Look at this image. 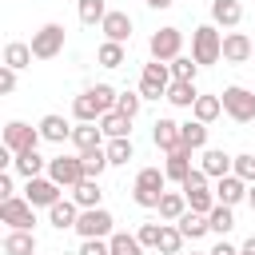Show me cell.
Returning <instances> with one entry per match:
<instances>
[{
    "mask_svg": "<svg viewBox=\"0 0 255 255\" xmlns=\"http://www.w3.org/2000/svg\"><path fill=\"white\" fill-rule=\"evenodd\" d=\"M40 139H44L40 128H28V124H20V120H12V124L4 128V147H8L12 155H20V151H36Z\"/></svg>",
    "mask_w": 255,
    "mask_h": 255,
    "instance_id": "7c38bea8",
    "label": "cell"
},
{
    "mask_svg": "<svg viewBox=\"0 0 255 255\" xmlns=\"http://www.w3.org/2000/svg\"><path fill=\"white\" fill-rule=\"evenodd\" d=\"M48 179H56L60 187L76 191L84 183V159L80 155H56V159H48Z\"/></svg>",
    "mask_w": 255,
    "mask_h": 255,
    "instance_id": "52a82bcc",
    "label": "cell"
},
{
    "mask_svg": "<svg viewBox=\"0 0 255 255\" xmlns=\"http://www.w3.org/2000/svg\"><path fill=\"white\" fill-rule=\"evenodd\" d=\"M191 112H195V120H199V124H211V120H219V112H223V100H219V96H199Z\"/></svg>",
    "mask_w": 255,
    "mask_h": 255,
    "instance_id": "836d02e7",
    "label": "cell"
},
{
    "mask_svg": "<svg viewBox=\"0 0 255 255\" xmlns=\"http://www.w3.org/2000/svg\"><path fill=\"white\" fill-rule=\"evenodd\" d=\"M207 255H239V247H231L227 239H219V243H215V247H211Z\"/></svg>",
    "mask_w": 255,
    "mask_h": 255,
    "instance_id": "c3c4849f",
    "label": "cell"
},
{
    "mask_svg": "<svg viewBox=\"0 0 255 255\" xmlns=\"http://www.w3.org/2000/svg\"><path fill=\"white\" fill-rule=\"evenodd\" d=\"M4 255H36V235L32 231H8L4 235Z\"/></svg>",
    "mask_w": 255,
    "mask_h": 255,
    "instance_id": "484cf974",
    "label": "cell"
},
{
    "mask_svg": "<svg viewBox=\"0 0 255 255\" xmlns=\"http://www.w3.org/2000/svg\"><path fill=\"white\" fill-rule=\"evenodd\" d=\"M167 104H175V108H195V100H199V92H195V84H179V80H171V88H167V96H163Z\"/></svg>",
    "mask_w": 255,
    "mask_h": 255,
    "instance_id": "f546056e",
    "label": "cell"
},
{
    "mask_svg": "<svg viewBox=\"0 0 255 255\" xmlns=\"http://www.w3.org/2000/svg\"><path fill=\"white\" fill-rule=\"evenodd\" d=\"M151 60H159V64H171L179 52H183V32L179 28H159L155 36H151Z\"/></svg>",
    "mask_w": 255,
    "mask_h": 255,
    "instance_id": "8fae6325",
    "label": "cell"
},
{
    "mask_svg": "<svg viewBox=\"0 0 255 255\" xmlns=\"http://www.w3.org/2000/svg\"><path fill=\"white\" fill-rule=\"evenodd\" d=\"M247 203H251V211H255V183H251V191H247Z\"/></svg>",
    "mask_w": 255,
    "mask_h": 255,
    "instance_id": "816d5d0a",
    "label": "cell"
},
{
    "mask_svg": "<svg viewBox=\"0 0 255 255\" xmlns=\"http://www.w3.org/2000/svg\"><path fill=\"white\" fill-rule=\"evenodd\" d=\"M163 191H167V175H163V167H143V171L135 175L131 199H135L139 207H159Z\"/></svg>",
    "mask_w": 255,
    "mask_h": 255,
    "instance_id": "3957f363",
    "label": "cell"
},
{
    "mask_svg": "<svg viewBox=\"0 0 255 255\" xmlns=\"http://www.w3.org/2000/svg\"><path fill=\"white\" fill-rule=\"evenodd\" d=\"M12 167H16V171H20V175H24V179H36V175H40V171H48V159H44V155H40V151H20V155H16V163H12Z\"/></svg>",
    "mask_w": 255,
    "mask_h": 255,
    "instance_id": "4316f807",
    "label": "cell"
},
{
    "mask_svg": "<svg viewBox=\"0 0 255 255\" xmlns=\"http://www.w3.org/2000/svg\"><path fill=\"white\" fill-rule=\"evenodd\" d=\"M108 163L112 167H124L128 159H135V147H131V139H108Z\"/></svg>",
    "mask_w": 255,
    "mask_h": 255,
    "instance_id": "e575fe53",
    "label": "cell"
},
{
    "mask_svg": "<svg viewBox=\"0 0 255 255\" xmlns=\"http://www.w3.org/2000/svg\"><path fill=\"white\" fill-rule=\"evenodd\" d=\"M151 143H155L163 155L179 151V147H183V124H175V120H155V124H151Z\"/></svg>",
    "mask_w": 255,
    "mask_h": 255,
    "instance_id": "4fadbf2b",
    "label": "cell"
},
{
    "mask_svg": "<svg viewBox=\"0 0 255 255\" xmlns=\"http://www.w3.org/2000/svg\"><path fill=\"white\" fill-rule=\"evenodd\" d=\"M159 251H163V255H179V251H183V231L171 227V223H163V231H159Z\"/></svg>",
    "mask_w": 255,
    "mask_h": 255,
    "instance_id": "60d3db41",
    "label": "cell"
},
{
    "mask_svg": "<svg viewBox=\"0 0 255 255\" xmlns=\"http://www.w3.org/2000/svg\"><path fill=\"white\" fill-rule=\"evenodd\" d=\"M211 20L223 28H235L243 20V4L239 0H211Z\"/></svg>",
    "mask_w": 255,
    "mask_h": 255,
    "instance_id": "603a6c76",
    "label": "cell"
},
{
    "mask_svg": "<svg viewBox=\"0 0 255 255\" xmlns=\"http://www.w3.org/2000/svg\"><path fill=\"white\" fill-rule=\"evenodd\" d=\"M239 255H255V235H247V243L239 247Z\"/></svg>",
    "mask_w": 255,
    "mask_h": 255,
    "instance_id": "681fc988",
    "label": "cell"
},
{
    "mask_svg": "<svg viewBox=\"0 0 255 255\" xmlns=\"http://www.w3.org/2000/svg\"><path fill=\"white\" fill-rule=\"evenodd\" d=\"M255 56V40L243 36V32H227L223 36V60L227 64H247Z\"/></svg>",
    "mask_w": 255,
    "mask_h": 255,
    "instance_id": "2e32d148",
    "label": "cell"
},
{
    "mask_svg": "<svg viewBox=\"0 0 255 255\" xmlns=\"http://www.w3.org/2000/svg\"><path fill=\"white\" fill-rule=\"evenodd\" d=\"M72 143L80 147V155L96 151V147H104V128L100 124H80V128H72Z\"/></svg>",
    "mask_w": 255,
    "mask_h": 255,
    "instance_id": "ffe728a7",
    "label": "cell"
},
{
    "mask_svg": "<svg viewBox=\"0 0 255 255\" xmlns=\"http://www.w3.org/2000/svg\"><path fill=\"white\" fill-rule=\"evenodd\" d=\"M64 52V24H44L40 32H32V56L36 60H52Z\"/></svg>",
    "mask_w": 255,
    "mask_h": 255,
    "instance_id": "30bf717a",
    "label": "cell"
},
{
    "mask_svg": "<svg viewBox=\"0 0 255 255\" xmlns=\"http://www.w3.org/2000/svg\"><path fill=\"white\" fill-rule=\"evenodd\" d=\"M183 147H187V151H203V147H207V124L187 120V124H183Z\"/></svg>",
    "mask_w": 255,
    "mask_h": 255,
    "instance_id": "1f68e13d",
    "label": "cell"
},
{
    "mask_svg": "<svg viewBox=\"0 0 255 255\" xmlns=\"http://www.w3.org/2000/svg\"><path fill=\"white\" fill-rule=\"evenodd\" d=\"M167 88H171V68H167V64H159V60L143 64L139 96H143V100H159V96H167Z\"/></svg>",
    "mask_w": 255,
    "mask_h": 255,
    "instance_id": "9c48e42d",
    "label": "cell"
},
{
    "mask_svg": "<svg viewBox=\"0 0 255 255\" xmlns=\"http://www.w3.org/2000/svg\"><path fill=\"white\" fill-rule=\"evenodd\" d=\"M12 195H16V183L8 171H0V199H12Z\"/></svg>",
    "mask_w": 255,
    "mask_h": 255,
    "instance_id": "7dc6e473",
    "label": "cell"
},
{
    "mask_svg": "<svg viewBox=\"0 0 255 255\" xmlns=\"http://www.w3.org/2000/svg\"><path fill=\"white\" fill-rule=\"evenodd\" d=\"M24 199H28L32 207H52V203H60V183L48 179V175H36V179H28V187H24Z\"/></svg>",
    "mask_w": 255,
    "mask_h": 255,
    "instance_id": "5bb4252c",
    "label": "cell"
},
{
    "mask_svg": "<svg viewBox=\"0 0 255 255\" xmlns=\"http://www.w3.org/2000/svg\"><path fill=\"white\" fill-rule=\"evenodd\" d=\"M72 199L80 203V211H88V207H100V199H104V191H100V179H84V183L72 191Z\"/></svg>",
    "mask_w": 255,
    "mask_h": 255,
    "instance_id": "4dcf8cb0",
    "label": "cell"
},
{
    "mask_svg": "<svg viewBox=\"0 0 255 255\" xmlns=\"http://www.w3.org/2000/svg\"><path fill=\"white\" fill-rule=\"evenodd\" d=\"M116 100H120V92L112 84H96V88H88L72 100V116L80 124H100L108 112H116Z\"/></svg>",
    "mask_w": 255,
    "mask_h": 255,
    "instance_id": "6da1fadb",
    "label": "cell"
},
{
    "mask_svg": "<svg viewBox=\"0 0 255 255\" xmlns=\"http://www.w3.org/2000/svg\"><path fill=\"white\" fill-rule=\"evenodd\" d=\"M0 223H8V231H32V223H36V207H32L28 199H20V195L0 199Z\"/></svg>",
    "mask_w": 255,
    "mask_h": 255,
    "instance_id": "ba28073f",
    "label": "cell"
},
{
    "mask_svg": "<svg viewBox=\"0 0 255 255\" xmlns=\"http://www.w3.org/2000/svg\"><path fill=\"white\" fill-rule=\"evenodd\" d=\"M80 159H84V179H100V175H104V167H112L104 147H96V151H84Z\"/></svg>",
    "mask_w": 255,
    "mask_h": 255,
    "instance_id": "d590c367",
    "label": "cell"
},
{
    "mask_svg": "<svg viewBox=\"0 0 255 255\" xmlns=\"http://www.w3.org/2000/svg\"><path fill=\"white\" fill-rule=\"evenodd\" d=\"M191 60L195 64H219L223 60V32L215 24H199L191 32Z\"/></svg>",
    "mask_w": 255,
    "mask_h": 255,
    "instance_id": "7a4b0ae2",
    "label": "cell"
},
{
    "mask_svg": "<svg viewBox=\"0 0 255 255\" xmlns=\"http://www.w3.org/2000/svg\"><path fill=\"white\" fill-rule=\"evenodd\" d=\"M100 128H104L108 139H131V120H128L124 112H108V116L100 120Z\"/></svg>",
    "mask_w": 255,
    "mask_h": 255,
    "instance_id": "d4e9b609",
    "label": "cell"
},
{
    "mask_svg": "<svg viewBox=\"0 0 255 255\" xmlns=\"http://www.w3.org/2000/svg\"><path fill=\"white\" fill-rule=\"evenodd\" d=\"M167 68H171V80H179V84H195V72H199V64H195L191 56H175Z\"/></svg>",
    "mask_w": 255,
    "mask_h": 255,
    "instance_id": "74e56055",
    "label": "cell"
},
{
    "mask_svg": "<svg viewBox=\"0 0 255 255\" xmlns=\"http://www.w3.org/2000/svg\"><path fill=\"white\" fill-rule=\"evenodd\" d=\"M32 60H36V56H32V44H20V40H12V44L4 48V68H16V72H20V68H28Z\"/></svg>",
    "mask_w": 255,
    "mask_h": 255,
    "instance_id": "f1b7e54d",
    "label": "cell"
},
{
    "mask_svg": "<svg viewBox=\"0 0 255 255\" xmlns=\"http://www.w3.org/2000/svg\"><path fill=\"white\" fill-rule=\"evenodd\" d=\"M191 255H207V251H191Z\"/></svg>",
    "mask_w": 255,
    "mask_h": 255,
    "instance_id": "f5cc1de1",
    "label": "cell"
},
{
    "mask_svg": "<svg viewBox=\"0 0 255 255\" xmlns=\"http://www.w3.org/2000/svg\"><path fill=\"white\" fill-rule=\"evenodd\" d=\"M40 135H44L48 143H64V139H72V128H68V120H64V116H56V112H52V116H44V120H40Z\"/></svg>",
    "mask_w": 255,
    "mask_h": 255,
    "instance_id": "cb8c5ba5",
    "label": "cell"
},
{
    "mask_svg": "<svg viewBox=\"0 0 255 255\" xmlns=\"http://www.w3.org/2000/svg\"><path fill=\"white\" fill-rule=\"evenodd\" d=\"M48 223L56 227V231H76V223H80V203L76 199H60V203H52L48 207Z\"/></svg>",
    "mask_w": 255,
    "mask_h": 255,
    "instance_id": "ac0fdd59",
    "label": "cell"
},
{
    "mask_svg": "<svg viewBox=\"0 0 255 255\" xmlns=\"http://www.w3.org/2000/svg\"><path fill=\"white\" fill-rule=\"evenodd\" d=\"M231 167H235V155H227L223 147H203L199 171H203L207 179H223V175H231Z\"/></svg>",
    "mask_w": 255,
    "mask_h": 255,
    "instance_id": "9a60e30c",
    "label": "cell"
},
{
    "mask_svg": "<svg viewBox=\"0 0 255 255\" xmlns=\"http://www.w3.org/2000/svg\"><path fill=\"white\" fill-rule=\"evenodd\" d=\"M179 191L187 195V207H191L195 215H211V207L219 203V199H215V191L207 187V175H203L199 167H195V171H191V175L179 183Z\"/></svg>",
    "mask_w": 255,
    "mask_h": 255,
    "instance_id": "277c9868",
    "label": "cell"
},
{
    "mask_svg": "<svg viewBox=\"0 0 255 255\" xmlns=\"http://www.w3.org/2000/svg\"><path fill=\"white\" fill-rule=\"evenodd\" d=\"M139 108H143V96H139V92H120L116 112H124L128 120H135V116H139Z\"/></svg>",
    "mask_w": 255,
    "mask_h": 255,
    "instance_id": "b9f144b4",
    "label": "cell"
},
{
    "mask_svg": "<svg viewBox=\"0 0 255 255\" xmlns=\"http://www.w3.org/2000/svg\"><path fill=\"white\" fill-rule=\"evenodd\" d=\"M251 60H255V56H251Z\"/></svg>",
    "mask_w": 255,
    "mask_h": 255,
    "instance_id": "db71d44e",
    "label": "cell"
},
{
    "mask_svg": "<svg viewBox=\"0 0 255 255\" xmlns=\"http://www.w3.org/2000/svg\"><path fill=\"white\" fill-rule=\"evenodd\" d=\"M219 100H223V112H227L235 124H251V120H255V92L231 84V88H223Z\"/></svg>",
    "mask_w": 255,
    "mask_h": 255,
    "instance_id": "8992f818",
    "label": "cell"
},
{
    "mask_svg": "<svg viewBox=\"0 0 255 255\" xmlns=\"http://www.w3.org/2000/svg\"><path fill=\"white\" fill-rule=\"evenodd\" d=\"M231 175H239L243 183H255V155H235V167H231Z\"/></svg>",
    "mask_w": 255,
    "mask_h": 255,
    "instance_id": "7bdbcfd3",
    "label": "cell"
},
{
    "mask_svg": "<svg viewBox=\"0 0 255 255\" xmlns=\"http://www.w3.org/2000/svg\"><path fill=\"white\" fill-rule=\"evenodd\" d=\"M159 231H163V223H139L135 239H139L143 247H159Z\"/></svg>",
    "mask_w": 255,
    "mask_h": 255,
    "instance_id": "ee69618b",
    "label": "cell"
},
{
    "mask_svg": "<svg viewBox=\"0 0 255 255\" xmlns=\"http://www.w3.org/2000/svg\"><path fill=\"white\" fill-rule=\"evenodd\" d=\"M76 255H112V247H108V239H84Z\"/></svg>",
    "mask_w": 255,
    "mask_h": 255,
    "instance_id": "f6af8a7d",
    "label": "cell"
},
{
    "mask_svg": "<svg viewBox=\"0 0 255 255\" xmlns=\"http://www.w3.org/2000/svg\"><path fill=\"white\" fill-rule=\"evenodd\" d=\"M191 171H195V167H191V151H187V147H179V151H171V155L163 159V175L175 179V183H183Z\"/></svg>",
    "mask_w": 255,
    "mask_h": 255,
    "instance_id": "44dd1931",
    "label": "cell"
},
{
    "mask_svg": "<svg viewBox=\"0 0 255 255\" xmlns=\"http://www.w3.org/2000/svg\"><path fill=\"white\" fill-rule=\"evenodd\" d=\"M100 32H104V40H112V44H128L131 40V16L128 12H108L104 16V24H100Z\"/></svg>",
    "mask_w": 255,
    "mask_h": 255,
    "instance_id": "e0dca14e",
    "label": "cell"
},
{
    "mask_svg": "<svg viewBox=\"0 0 255 255\" xmlns=\"http://www.w3.org/2000/svg\"><path fill=\"white\" fill-rule=\"evenodd\" d=\"M159 219H167V223H179L183 215H187V195L183 191H163V199H159Z\"/></svg>",
    "mask_w": 255,
    "mask_h": 255,
    "instance_id": "7402d4cb",
    "label": "cell"
},
{
    "mask_svg": "<svg viewBox=\"0 0 255 255\" xmlns=\"http://www.w3.org/2000/svg\"><path fill=\"white\" fill-rule=\"evenodd\" d=\"M247 191H251V183H243L239 175H223V179L215 183V199L227 203V207H235L239 199H247Z\"/></svg>",
    "mask_w": 255,
    "mask_h": 255,
    "instance_id": "d6986e66",
    "label": "cell"
},
{
    "mask_svg": "<svg viewBox=\"0 0 255 255\" xmlns=\"http://www.w3.org/2000/svg\"><path fill=\"white\" fill-rule=\"evenodd\" d=\"M207 223H211V231H215V235H227V231L235 227V215H231V207H227V203H215V207H211V215H207Z\"/></svg>",
    "mask_w": 255,
    "mask_h": 255,
    "instance_id": "f35d334b",
    "label": "cell"
},
{
    "mask_svg": "<svg viewBox=\"0 0 255 255\" xmlns=\"http://www.w3.org/2000/svg\"><path fill=\"white\" fill-rule=\"evenodd\" d=\"M96 60H100V68H120V64L128 60V48H124V44L104 40V44H100V52H96Z\"/></svg>",
    "mask_w": 255,
    "mask_h": 255,
    "instance_id": "d6a6232c",
    "label": "cell"
},
{
    "mask_svg": "<svg viewBox=\"0 0 255 255\" xmlns=\"http://www.w3.org/2000/svg\"><path fill=\"white\" fill-rule=\"evenodd\" d=\"M76 4H80V20H84L88 28H92V24H104V16L112 12L104 0H76Z\"/></svg>",
    "mask_w": 255,
    "mask_h": 255,
    "instance_id": "ab89813d",
    "label": "cell"
},
{
    "mask_svg": "<svg viewBox=\"0 0 255 255\" xmlns=\"http://www.w3.org/2000/svg\"><path fill=\"white\" fill-rule=\"evenodd\" d=\"M175 227H179V231H183V239H191V243H195V239H203V235L211 231V223H207V215H195L191 207H187V215H183V219H179Z\"/></svg>",
    "mask_w": 255,
    "mask_h": 255,
    "instance_id": "83f0119b",
    "label": "cell"
},
{
    "mask_svg": "<svg viewBox=\"0 0 255 255\" xmlns=\"http://www.w3.org/2000/svg\"><path fill=\"white\" fill-rule=\"evenodd\" d=\"M0 92H16V68H0Z\"/></svg>",
    "mask_w": 255,
    "mask_h": 255,
    "instance_id": "bcb514c9",
    "label": "cell"
},
{
    "mask_svg": "<svg viewBox=\"0 0 255 255\" xmlns=\"http://www.w3.org/2000/svg\"><path fill=\"white\" fill-rule=\"evenodd\" d=\"M147 8H171V0H143Z\"/></svg>",
    "mask_w": 255,
    "mask_h": 255,
    "instance_id": "f907efd6",
    "label": "cell"
},
{
    "mask_svg": "<svg viewBox=\"0 0 255 255\" xmlns=\"http://www.w3.org/2000/svg\"><path fill=\"white\" fill-rule=\"evenodd\" d=\"M76 231H80V239H112L116 235V219H112L108 207H88V211H80Z\"/></svg>",
    "mask_w": 255,
    "mask_h": 255,
    "instance_id": "5b68a950",
    "label": "cell"
},
{
    "mask_svg": "<svg viewBox=\"0 0 255 255\" xmlns=\"http://www.w3.org/2000/svg\"><path fill=\"white\" fill-rule=\"evenodd\" d=\"M108 247H112V255H143V243L135 235H128V231H116L108 239Z\"/></svg>",
    "mask_w": 255,
    "mask_h": 255,
    "instance_id": "8d00e7d4",
    "label": "cell"
}]
</instances>
